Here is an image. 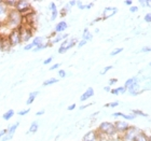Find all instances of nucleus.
Masks as SVG:
<instances>
[{
  "label": "nucleus",
  "mask_w": 151,
  "mask_h": 141,
  "mask_svg": "<svg viewBox=\"0 0 151 141\" xmlns=\"http://www.w3.org/2000/svg\"><path fill=\"white\" fill-rule=\"evenodd\" d=\"M68 37H69L68 34H56V32H52V35H51L52 39L50 40L51 45L55 43H58V42H63V41H65L66 39H68Z\"/></svg>",
  "instance_id": "9d476101"
},
{
  "label": "nucleus",
  "mask_w": 151,
  "mask_h": 141,
  "mask_svg": "<svg viewBox=\"0 0 151 141\" xmlns=\"http://www.w3.org/2000/svg\"><path fill=\"white\" fill-rule=\"evenodd\" d=\"M57 75H58L60 79H64V78H66L67 72L65 71L64 69H60V70H58V72H57Z\"/></svg>",
  "instance_id": "72a5a7b5"
},
{
  "label": "nucleus",
  "mask_w": 151,
  "mask_h": 141,
  "mask_svg": "<svg viewBox=\"0 0 151 141\" xmlns=\"http://www.w3.org/2000/svg\"><path fill=\"white\" fill-rule=\"evenodd\" d=\"M52 62H53V56L47 57V59L43 60V65H50V64L52 63Z\"/></svg>",
  "instance_id": "c03bdc74"
},
{
  "label": "nucleus",
  "mask_w": 151,
  "mask_h": 141,
  "mask_svg": "<svg viewBox=\"0 0 151 141\" xmlns=\"http://www.w3.org/2000/svg\"><path fill=\"white\" fill-rule=\"evenodd\" d=\"M94 94H95L94 88H93V87H88V88H86V91H85L84 93L81 95V97H80V101L84 102V101L88 100L90 98L94 96Z\"/></svg>",
  "instance_id": "dca6fc26"
},
{
  "label": "nucleus",
  "mask_w": 151,
  "mask_h": 141,
  "mask_svg": "<svg viewBox=\"0 0 151 141\" xmlns=\"http://www.w3.org/2000/svg\"><path fill=\"white\" fill-rule=\"evenodd\" d=\"M58 82V79L56 78H49L47 80H45V81L43 82V86H50V85H53L55 84V83H57Z\"/></svg>",
  "instance_id": "cd10ccee"
},
{
  "label": "nucleus",
  "mask_w": 151,
  "mask_h": 141,
  "mask_svg": "<svg viewBox=\"0 0 151 141\" xmlns=\"http://www.w3.org/2000/svg\"><path fill=\"white\" fill-rule=\"evenodd\" d=\"M76 104H69V106L67 107V110H68V111H73V110H75L76 109Z\"/></svg>",
  "instance_id": "09e8293b"
},
{
  "label": "nucleus",
  "mask_w": 151,
  "mask_h": 141,
  "mask_svg": "<svg viewBox=\"0 0 151 141\" xmlns=\"http://www.w3.org/2000/svg\"><path fill=\"white\" fill-rule=\"evenodd\" d=\"M38 95H39V92H38V91L32 92V93H30V94L28 95V98H27V100H26V104H27V106L32 104V102L35 101V99L37 98Z\"/></svg>",
  "instance_id": "aec40b11"
},
{
  "label": "nucleus",
  "mask_w": 151,
  "mask_h": 141,
  "mask_svg": "<svg viewBox=\"0 0 151 141\" xmlns=\"http://www.w3.org/2000/svg\"><path fill=\"white\" fill-rule=\"evenodd\" d=\"M119 104H120V102L116 100V101H112V102H108V104H105V107H106V108H116V107H118Z\"/></svg>",
  "instance_id": "2f4dec72"
},
{
  "label": "nucleus",
  "mask_w": 151,
  "mask_h": 141,
  "mask_svg": "<svg viewBox=\"0 0 151 141\" xmlns=\"http://www.w3.org/2000/svg\"><path fill=\"white\" fill-rule=\"evenodd\" d=\"M144 21H145L146 23H148V24H151V12L147 13V14L144 16Z\"/></svg>",
  "instance_id": "e433bc0d"
},
{
  "label": "nucleus",
  "mask_w": 151,
  "mask_h": 141,
  "mask_svg": "<svg viewBox=\"0 0 151 141\" xmlns=\"http://www.w3.org/2000/svg\"><path fill=\"white\" fill-rule=\"evenodd\" d=\"M68 4H69L71 8L73 6H77V1L76 0H71V1H68Z\"/></svg>",
  "instance_id": "603ef678"
},
{
  "label": "nucleus",
  "mask_w": 151,
  "mask_h": 141,
  "mask_svg": "<svg viewBox=\"0 0 151 141\" xmlns=\"http://www.w3.org/2000/svg\"><path fill=\"white\" fill-rule=\"evenodd\" d=\"M3 2L9 8V10H14L17 4V0H3Z\"/></svg>",
  "instance_id": "bb28decb"
},
{
  "label": "nucleus",
  "mask_w": 151,
  "mask_h": 141,
  "mask_svg": "<svg viewBox=\"0 0 151 141\" xmlns=\"http://www.w3.org/2000/svg\"><path fill=\"white\" fill-rule=\"evenodd\" d=\"M92 6H94V2H90V3H88V4H85V9L90 10Z\"/></svg>",
  "instance_id": "864d4df0"
},
{
  "label": "nucleus",
  "mask_w": 151,
  "mask_h": 141,
  "mask_svg": "<svg viewBox=\"0 0 151 141\" xmlns=\"http://www.w3.org/2000/svg\"><path fill=\"white\" fill-rule=\"evenodd\" d=\"M81 141H98L97 140V132L96 129H93V130H90L83 136Z\"/></svg>",
  "instance_id": "4468645a"
},
{
  "label": "nucleus",
  "mask_w": 151,
  "mask_h": 141,
  "mask_svg": "<svg viewBox=\"0 0 151 141\" xmlns=\"http://www.w3.org/2000/svg\"><path fill=\"white\" fill-rule=\"evenodd\" d=\"M19 32H21V38H22V43H29V40L34 37V32L36 29L27 26H21L19 27Z\"/></svg>",
  "instance_id": "423d86ee"
},
{
  "label": "nucleus",
  "mask_w": 151,
  "mask_h": 141,
  "mask_svg": "<svg viewBox=\"0 0 151 141\" xmlns=\"http://www.w3.org/2000/svg\"><path fill=\"white\" fill-rule=\"evenodd\" d=\"M77 6H78V9H80V10H84L85 3H83L82 1H77Z\"/></svg>",
  "instance_id": "79ce46f5"
},
{
  "label": "nucleus",
  "mask_w": 151,
  "mask_h": 141,
  "mask_svg": "<svg viewBox=\"0 0 151 141\" xmlns=\"http://www.w3.org/2000/svg\"><path fill=\"white\" fill-rule=\"evenodd\" d=\"M150 66H151V62H150Z\"/></svg>",
  "instance_id": "0e129e2a"
},
{
  "label": "nucleus",
  "mask_w": 151,
  "mask_h": 141,
  "mask_svg": "<svg viewBox=\"0 0 151 141\" xmlns=\"http://www.w3.org/2000/svg\"><path fill=\"white\" fill-rule=\"evenodd\" d=\"M29 111H30V109H24V110H21V111H19L17 112V114H19V116H25L26 114H28L29 113Z\"/></svg>",
  "instance_id": "c9c22d12"
},
{
  "label": "nucleus",
  "mask_w": 151,
  "mask_h": 141,
  "mask_svg": "<svg viewBox=\"0 0 151 141\" xmlns=\"http://www.w3.org/2000/svg\"><path fill=\"white\" fill-rule=\"evenodd\" d=\"M134 83H140V80H139L138 77H132V78L127 79L123 86H124L125 88H127V87H129L132 84H134Z\"/></svg>",
  "instance_id": "a211bd4d"
},
{
  "label": "nucleus",
  "mask_w": 151,
  "mask_h": 141,
  "mask_svg": "<svg viewBox=\"0 0 151 141\" xmlns=\"http://www.w3.org/2000/svg\"><path fill=\"white\" fill-rule=\"evenodd\" d=\"M127 92H129V95H132V96H138V95L142 94L144 91H142V88L139 83H134V84H132L129 87H127Z\"/></svg>",
  "instance_id": "ddd939ff"
},
{
  "label": "nucleus",
  "mask_w": 151,
  "mask_h": 141,
  "mask_svg": "<svg viewBox=\"0 0 151 141\" xmlns=\"http://www.w3.org/2000/svg\"><path fill=\"white\" fill-rule=\"evenodd\" d=\"M49 10L51 12V21H55L58 17V10H57L56 3L55 2H50L49 4Z\"/></svg>",
  "instance_id": "f3484780"
},
{
  "label": "nucleus",
  "mask_w": 151,
  "mask_h": 141,
  "mask_svg": "<svg viewBox=\"0 0 151 141\" xmlns=\"http://www.w3.org/2000/svg\"><path fill=\"white\" fill-rule=\"evenodd\" d=\"M12 49L11 47V44H10L9 40H8V38H4V40H3V44H2V49H1V52H9L10 50Z\"/></svg>",
  "instance_id": "a878e982"
},
{
  "label": "nucleus",
  "mask_w": 151,
  "mask_h": 141,
  "mask_svg": "<svg viewBox=\"0 0 151 141\" xmlns=\"http://www.w3.org/2000/svg\"><path fill=\"white\" fill-rule=\"evenodd\" d=\"M4 38H6V35H1V34H0V52H1V49H2V44H3Z\"/></svg>",
  "instance_id": "49530a36"
},
{
  "label": "nucleus",
  "mask_w": 151,
  "mask_h": 141,
  "mask_svg": "<svg viewBox=\"0 0 151 141\" xmlns=\"http://www.w3.org/2000/svg\"><path fill=\"white\" fill-rule=\"evenodd\" d=\"M1 2H2V0H0V3H1Z\"/></svg>",
  "instance_id": "e2e57ef3"
},
{
  "label": "nucleus",
  "mask_w": 151,
  "mask_h": 141,
  "mask_svg": "<svg viewBox=\"0 0 151 141\" xmlns=\"http://www.w3.org/2000/svg\"><path fill=\"white\" fill-rule=\"evenodd\" d=\"M149 141H151V134L149 135Z\"/></svg>",
  "instance_id": "052dcab7"
},
{
  "label": "nucleus",
  "mask_w": 151,
  "mask_h": 141,
  "mask_svg": "<svg viewBox=\"0 0 151 141\" xmlns=\"http://www.w3.org/2000/svg\"><path fill=\"white\" fill-rule=\"evenodd\" d=\"M44 113H45V110H40V111L36 112V115H37V116H41V115H43Z\"/></svg>",
  "instance_id": "3c124183"
},
{
  "label": "nucleus",
  "mask_w": 151,
  "mask_h": 141,
  "mask_svg": "<svg viewBox=\"0 0 151 141\" xmlns=\"http://www.w3.org/2000/svg\"><path fill=\"white\" fill-rule=\"evenodd\" d=\"M124 121H134V120L136 119V116L134 115V114H132V113H129V114H125V113H122V116H121Z\"/></svg>",
  "instance_id": "c85d7f7f"
},
{
  "label": "nucleus",
  "mask_w": 151,
  "mask_h": 141,
  "mask_svg": "<svg viewBox=\"0 0 151 141\" xmlns=\"http://www.w3.org/2000/svg\"><path fill=\"white\" fill-rule=\"evenodd\" d=\"M19 126V122H15L14 124H12L11 126H9L8 127V132H6V134L4 136H3L2 138H1V141H9L11 140V139L13 138V136H14V134H15L16 129H17V127Z\"/></svg>",
  "instance_id": "1a4fd4ad"
},
{
  "label": "nucleus",
  "mask_w": 151,
  "mask_h": 141,
  "mask_svg": "<svg viewBox=\"0 0 151 141\" xmlns=\"http://www.w3.org/2000/svg\"><path fill=\"white\" fill-rule=\"evenodd\" d=\"M60 64H54V65H52V66L50 67V68H49V70H50V71H53V70H56V69H58V68H60Z\"/></svg>",
  "instance_id": "37998d69"
},
{
  "label": "nucleus",
  "mask_w": 151,
  "mask_h": 141,
  "mask_svg": "<svg viewBox=\"0 0 151 141\" xmlns=\"http://www.w3.org/2000/svg\"><path fill=\"white\" fill-rule=\"evenodd\" d=\"M14 114H15V111L12 109L8 110V111H6V112L3 113L2 115V119L4 120V121H9V120H11L14 116Z\"/></svg>",
  "instance_id": "b1692460"
},
{
  "label": "nucleus",
  "mask_w": 151,
  "mask_h": 141,
  "mask_svg": "<svg viewBox=\"0 0 151 141\" xmlns=\"http://www.w3.org/2000/svg\"><path fill=\"white\" fill-rule=\"evenodd\" d=\"M22 23H23V15L14 9V10H10L8 17H6V21L3 25L6 26L9 30H12V29L19 28L22 26Z\"/></svg>",
  "instance_id": "f257e3e1"
},
{
  "label": "nucleus",
  "mask_w": 151,
  "mask_h": 141,
  "mask_svg": "<svg viewBox=\"0 0 151 141\" xmlns=\"http://www.w3.org/2000/svg\"><path fill=\"white\" fill-rule=\"evenodd\" d=\"M101 21H104V19H103L101 16H99V17H96V19L93 21V23H97V22H101Z\"/></svg>",
  "instance_id": "4d7b16f0"
},
{
  "label": "nucleus",
  "mask_w": 151,
  "mask_h": 141,
  "mask_svg": "<svg viewBox=\"0 0 151 141\" xmlns=\"http://www.w3.org/2000/svg\"><path fill=\"white\" fill-rule=\"evenodd\" d=\"M122 51H123V47H116V49H114V50L110 52V56H116L118 54L122 53Z\"/></svg>",
  "instance_id": "7c9ffc66"
},
{
  "label": "nucleus",
  "mask_w": 151,
  "mask_h": 141,
  "mask_svg": "<svg viewBox=\"0 0 151 141\" xmlns=\"http://www.w3.org/2000/svg\"><path fill=\"white\" fill-rule=\"evenodd\" d=\"M67 28H68V24H67L66 21H60L54 27V32H56V34H63Z\"/></svg>",
  "instance_id": "2eb2a0df"
},
{
  "label": "nucleus",
  "mask_w": 151,
  "mask_h": 141,
  "mask_svg": "<svg viewBox=\"0 0 151 141\" xmlns=\"http://www.w3.org/2000/svg\"><path fill=\"white\" fill-rule=\"evenodd\" d=\"M86 43H88V41L84 40V39H81V40H80V41L78 42V44H77V47H84V45H85Z\"/></svg>",
  "instance_id": "4c0bfd02"
},
{
  "label": "nucleus",
  "mask_w": 151,
  "mask_h": 141,
  "mask_svg": "<svg viewBox=\"0 0 151 141\" xmlns=\"http://www.w3.org/2000/svg\"><path fill=\"white\" fill-rule=\"evenodd\" d=\"M38 129H39V123H38L37 121H34V122L30 124V126H29L27 134H35V132H38Z\"/></svg>",
  "instance_id": "5701e85b"
},
{
  "label": "nucleus",
  "mask_w": 151,
  "mask_h": 141,
  "mask_svg": "<svg viewBox=\"0 0 151 141\" xmlns=\"http://www.w3.org/2000/svg\"><path fill=\"white\" fill-rule=\"evenodd\" d=\"M114 126H116V134H118L119 137H121V136L131 127L129 123L127 122V121H124V120H116V121H114Z\"/></svg>",
  "instance_id": "6e6552de"
},
{
  "label": "nucleus",
  "mask_w": 151,
  "mask_h": 141,
  "mask_svg": "<svg viewBox=\"0 0 151 141\" xmlns=\"http://www.w3.org/2000/svg\"><path fill=\"white\" fill-rule=\"evenodd\" d=\"M116 12H118V8H116V6H107L103 11L101 17H103V19H107L109 17H112V16L116 15Z\"/></svg>",
  "instance_id": "f8f14e48"
},
{
  "label": "nucleus",
  "mask_w": 151,
  "mask_h": 141,
  "mask_svg": "<svg viewBox=\"0 0 151 141\" xmlns=\"http://www.w3.org/2000/svg\"><path fill=\"white\" fill-rule=\"evenodd\" d=\"M148 8L151 9V0H148Z\"/></svg>",
  "instance_id": "bf43d9fd"
},
{
  "label": "nucleus",
  "mask_w": 151,
  "mask_h": 141,
  "mask_svg": "<svg viewBox=\"0 0 151 141\" xmlns=\"http://www.w3.org/2000/svg\"><path fill=\"white\" fill-rule=\"evenodd\" d=\"M140 52H142V53H147V52H151V47H144L140 50Z\"/></svg>",
  "instance_id": "de8ad7c7"
},
{
  "label": "nucleus",
  "mask_w": 151,
  "mask_h": 141,
  "mask_svg": "<svg viewBox=\"0 0 151 141\" xmlns=\"http://www.w3.org/2000/svg\"><path fill=\"white\" fill-rule=\"evenodd\" d=\"M10 10L9 8L4 4V2L0 3V24H4L6 21V17H8V14H9Z\"/></svg>",
  "instance_id": "9b49d317"
},
{
  "label": "nucleus",
  "mask_w": 151,
  "mask_h": 141,
  "mask_svg": "<svg viewBox=\"0 0 151 141\" xmlns=\"http://www.w3.org/2000/svg\"><path fill=\"white\" fill-rule=\"evenodd\" d=\"M139 10V6H132L131 8H129V12L131 13H137Z\"/></svg>",
  "instance_id": "a19ab883"
},
{
  "label": "nucleus",
  "mask_w": 151,
  "mask_h": 141,
  "mask_svg": "<svg viewBox=\"0 0 151 141\" xmlns=\"http://www.w3.org/2000/svg\"><path fill=\"white\" fill-rule=\"evenodd\" d=\"M99 132L101 134H104L108 137V138L112 140V139H118L119 140V136L116 134V126H114V122H110V121H104V122H101L98 127L96 128Z\"/></svg>",
  "instance_id": "f03ea898"
},
{
  "label": "nucleus",
  "mask_w": 151,
  "mask_h": 141,
  "mask_svg": "<svg viewBox=\"0 0 151 141\" xmlns=\"http://www.w3.org/2000/svg\"><path fill=\"white\" fill-rule=\"evenodd\" d=\"M116 83H118V79H116V78H111L110 80L108 81V85H109V86L116 84Z\"/></svg>",
  "instance_id": "58836bf2"
},
{
  "label": "nucleus",
  "mask_w": 151,
  "mask_h": 141,
  "mask_svg": "<svg viewBox=\"0 0 151 141\" xmlns=\"http://www.w3.org/2000/svg\"><path fill=\"white\" fill-rule=\"evenodd\" d=\"M91 104H84V106H81L80 107V110H84L85 108H88V107L91 106Z\"/></svg>",
  "instance_id": "13d9d810"
},
{
  "label": "nucleus",
  "mask_w": 151,
  "mask_h": 141,
  "mask_svg": "<svg viewBox=\"0 0 151 141\" xmlns=\"http://www.w3.org/2000/svg\"><path fill=\"white\" fill-rule=\"evenodd\" d=\"M138 2L142 8H148V0H139Z\"/></svg>",
  "instance_id": "ea45409f"
},
{
  "label": "nucleus",
  "mask_w": 151,
  "mask_h": 141,
  "mask_svg": "<svg viewBox=\"0 0 151 141\" xmlns=\"http://www.w3.org/2000/svg\"><path fill=\"white\" fill-rule=\"evenodd\" d=\"M79 41L76 39V38H71V39H66L65 41H63L62 43H60V47H58V54H64L66 53L67 51H69L70 49H73V47H76L77 44H78Z\"/></svg>",
  "instance_id": "0eeeda50"
},
{
  "label": "nucleus",
  "mask_w": 151,
  "mask_h": 141,
  "mask_svg": "<svg viewBox=\"0 0 151 141\" xmlns=\"http://www.w3.org/2000/svg\"><path fill=\"white\" fill-rule=\"evenodd\" d=\"M122 113L123 112H113L112 114H111V116H112V117H114V119H118V117H121V116H122Z\"/></svg>",
  "instance_id": "a18cd8bd"
},
{
  "label": "nucleus",
  "mask_w": 151,
  "mask_h": 141,
  "mask_svg": "<svg viewBox=\"0 0 151 141\" xmlns=\"http://www.w3.org/2000/svg\"><path fill=\"white\" fill-rule=\"evenodd\" d=\"M1 138H2V137H1V136H0V141H1Z\"/></svg>",
  "instance_id": "680f3d73"
},
{
  "label": "nucleus",
  "mask_w": 151,
  "mask_h": 141,
  "mask_svg": "<svg viewBox=\"0 0 151 141\" xmlns=\"http://www.w3.org/2000/svg\"><path fill=\"white\" fill-rule=\"evenodd\" d=\"M134 141H149V135L146 132L142 130V132L137 135V137H136Z\"/></svg>",
  "instance_id": "412c9836"
},
{
  "label": "nucleus",
  "mask_w": 151,
  "mask_h": 141,
  "mask_svg": "<svg viewBox=\"0 0 151 141\" xmlns=\"http://www.w3.org/2000/svg\"><path fill=\"white\" fill-rule=\"evenodd\" d=\"M70 9H71V6H70L68 3H67L66 6H64V8H62V10H60V16H62V17H63V16H66L67 13L70 11Z\"/></svg>",
  "instance_id": "c756f323"
},
{
  "label": "nucleus",
  "mask_w": 151,
  "mask_h": 141,
  "mask_svg": "<svg viewBox=\"0 0 151 141\" xmlns=\"http://www.w3.org/2000/svg\"><path fill=\"white\" fill-rule=\"evenodd\" d=\"M6 132H8V129H2V130H0V136L3 137V136L6 134Z\"/></svg>",
  "instance_id": "6e6d98bb"
},
{
  "label": "nucleus",
  "mask_w": 151,
  "mask_h": 141,
  "mask_svg": "<svg viewBox=\"0 0 151 141\" xmlns=\"http://www.w3.org/2000/svg\"><path fill=\"white\" fill-rule=\"evenodd\" d=\"M112 68H113V66H111V65H109V66H106V67L104 68V69H103V70L101 71V75L106 74V73H107V72L109 71V70L112 69Z\"/></svg>",
  "instance_id": "f704fd0d"
},
{
  "label": "nucleus",
  "mask_w": 151,
  "mask_h": 141,
  "mask_svg": "<svg viewBox=\"0 0 151 141\" xmlns=\"http://www.w3.org/2000/svg\"><path fill=\"white\" fill-rule=\"evenodd\" d=\"M82 39H84L88 42V41H91L93 39V34H92L88 28H84L83 29V32H82Z\"/></svg>",
  "instance_id": "4be33fe9"
},
{
  "label": "nucleus",
  "mask_w": 151,
  "mask_h": 141,
  "mask_svg": "<svg viewBox=\"0 0 151 141\" xmlns=\"http://www.w3.org/2000/svg\"><path fill=\"white\" fill-rule=\"evenodd\" d=\"M6 38H8V40H9L10 44H11L12 47H15L22 43V38H21V32H19V28L10 30Z\"/></svg>",
  "instance_id": "39448f33"
},
{
  "label": "nucleus",
  "mask_w": 151,
  "mask_h": 141,
  "mask_svg": "<svg viewBox=\"0 0 151 141\" xmlns=\"http://www.w3.org/2000/svg\"><path fill=\"white\" fill-rule=\"evenodd\" d=\"M131 113L132 114H134V115L137 117V116H142V117H148V114L146 112H144L142 110H139V109H133V110H131Z\"/></svg>",
  "instance_id": "393cba45"
},
{
  "label": "nucleus",
  "mask_w": 151,
  "mask_h": 141,
  "mask_svg": "<svg viewBox=\"0 0 151 141\" xmlns=\"http://www.w3.org/2000/svg\"><path fill=\"white\" fill-rule=\"evenodd\" d=\"M124 4L131 8V6H133V1H132V0H125V1H124Z\"/></svg>",
  "instance_id": "8fccbe9b"
},
{
  "label": "nucleus",
  "mask_w": 151,
  "mask_h": 141,
  "mask_svg": "<svg viewBox=\"0 0 151 141\" xmlns=\"http://www.w3.org/2000/svg\"><path fill=\"white\" fill-rule=\"evenodd\" d=\"M45 42H47V41H45L44 37H41V36H38V37H35L34 39H32V44L35 45V47H40V45L44 44Z\"/></svg>",
  "instance_id": "6ab92c4d"
},
{
  "label": "nucleus",
  "mask_w": 151,
  "mask_h": 141,
  "mask_svg": "<svg viewBox=\"0 0 151 141\" xmlns=\"http://www.w3.org/2000/svg\"><path fill=\"white\" fill-rule=\"evenodd\" d=\"M15 10L21 13L23 16H26L34 11V8L32 6V2L28 0H17Z\"/></svg>",
  "instance_id": "7ed1b4c3"
},
{
  "label": "nucleus",
  "mask_w": 151,
  "mask_h": 141,
  "mask_svg": "<svg viewBox=\"0 0 151 141\" xmlns=\"http://www.w3.org/2000/svg\"><path fill=\"white\" fill-rule=\"evenodd\" d=\"M111 89H112V88H111L110 86H109V85H108V86H105V87H104V91L105 92H108V93H110Z\"/></svg>",
  "instance_id": "5fc2aeb1"
},
{
  "label": "nucleus",
  "mask_w": 151,
  "mask_h": 141,
  "mask_svg": "<svg viewBox=\"0 0 151 141\" xmlns=\"http://www.w3.org/2000/svg\"><path fill=\"white\" fill-rule=\"evenodd\" d=\"M34 49H35V45L32 44V42H29L24 45V51H32Z\"/></svg>",
  "instance_id": "473e14b6"
},
{
  "label": "nucleus",
  "mask_w": 151,
  "mask_h": 141,
  "mask_svg": "<svg viewBox=\"0 0 151 141\" xmlns=\"http://www.w3.org/2000/svg\"><path fill=\"white\" fill-rule=\"evenodd\" d=\"M140 132H142L140 128L136 127V126L131 125V127L120 137L119 141H134L136 137H137V135H138Z\"/></svg>",
  "instance_id": "20e7f679"
}]
</instances>
